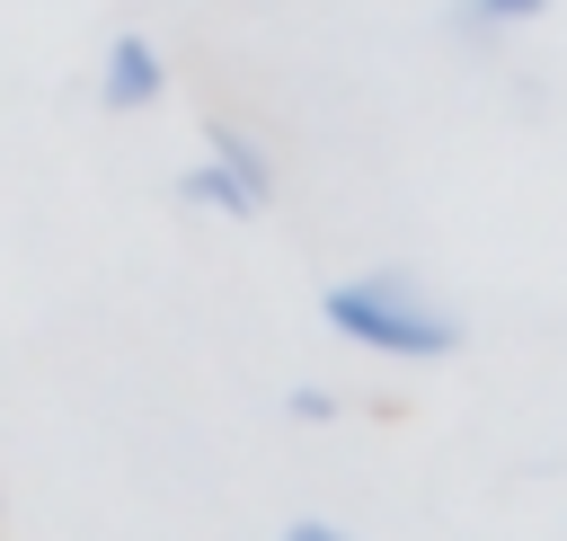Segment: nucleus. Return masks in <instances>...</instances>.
I'll return each instance as SVG.
<instances>
[{
  "mask_svg": "<svg viewBox=\"0 0 567 541\" xmlns=\"http://www.w3.org/2000/svg\"><path fill=\"white\" fill-rule=\"evenodd\" d=\"M319 319H328L346 346L381 355V364H443V355H461V310H443L408 266L337 275V284L319 293Z\"/></svg>",
  "mask_w": 567,
  "mask_h": 541,
  "instance_id": "1",
  "label": "nucleus"
},
{
  "mask_svg": "<svg viewBox=\"0 0 567 541\" xmlns=\"http://www.w3.org/2000/svg\"><path fill=\"white\" fill-rule=\"evenodd\" d=\"M168 98V53L142 35V27H115L106 53H97V106L106 115H142Z\"/></svg>",
  "mask_w": 567,
  "mask_h": 541,
  "instance_id": "2",
  "label": "nucleus"
},
{
  "mask_svg": "<svg viewBox=\"0 0 567 541\" xmlns=\"http://www.w3.org/2000/svg\"><path fill=\"white\" fill-rule=\"evenodd\" d=\"M168 195H177L186 213H221V222H257V213L275 204L266 186H248V177H239L230 160H213V151H204L195 169H177V186H168Z\"/></svg>",
  "mask_w": 567,
  "mask_h": 541,
  "instance_id": "3",
  "label": "nucleus"
},
{
  "mask_svg": "<svg viewBox=\"0 0 567 541\" xmlns=\"http://www.w3.org/2000/svg\"><path fill=\"white\" fill-rule=\"evenodd\" d=\"M532 18H549V0H452V35H470V44H487L505 27H532Z\"/></svg>",
  "mask_w": 567,
  "mask_h": 541,
  "instance_id": "4",
  "label": "nucleus"
},
{
  "mask_svg": "<svg viewBox=\"0 0 567 541\" xmlns=\"http://www.w3.org/2000/svg\"><path fill=\"white\" fill-rule=\"evenodd\" d=\"M204 151H213V160H230L248 186H266V195H275V160H266V142H257V133H239L230 115H213V124H204Z\"/></svg>",
  "mask_w": 567,
  "mask_h": 541,
  "instance_id": "5",
  "label": "nucleus"
},
{
  "mask_svg": "<svg viewBox=\"0 0 567 541\" xmlns=\"http://www.w3.org/2000/svg\"><path fill=\"white\" fill-rule=\"evenodd\" d=\"M284 408H292V417H301V426H328V417H337V399H328V390H292V399H284Z\"/></svg>",
  "mask_w": 567,
  "mask_h": 541,
  "instance_id": "6",
  "label": "nucleus"
},
{
  "mask_svg": "<svg viewBox=\"0 0 567 541\" xmlns=\"http://www.w3.org/2000/svg\"><path fill=\"white\" fill-rule=\"evenodd\" d=\"M275 541H354V532H346V523H319V514H301V523H284Z\"/></svg>",
  "mask_w": 567,
  "mask_h": 541,
  "instance_id": "7",
  "label": "nucleus"
}]
</instances>
